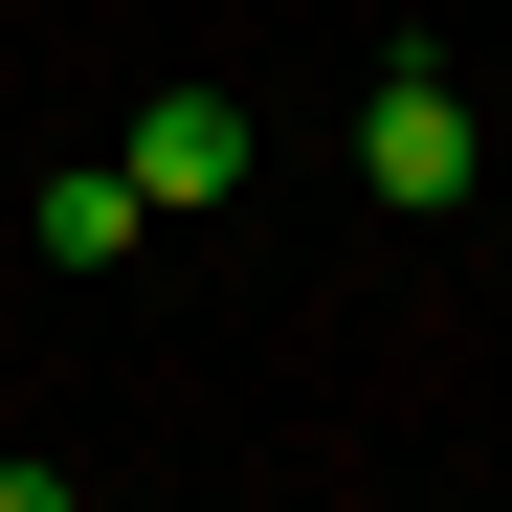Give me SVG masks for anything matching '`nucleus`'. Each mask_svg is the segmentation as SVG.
<instances>
[{"instance_id":"3","label":"nucleus","mask_w":512,"mask_h":512,"mask_svg":"<svg viewBox=\"0 0 512 512\" xmlns=\"http://www.w3.org/2000/svg\"><path fill=\"white\" fill-rule=\"evenodd\" d=\"M134 245H156V201L112 179V156H90V179H45V268H134Z\"/></svg>"},{"instance_id":"4","label":"nucleus","mask_w":512,"mask_h":512,"mask_svg":"<svg viewBox=\"0 0 512 512\" xmlns=\"http://www.w3.org/2000/svg\"><path fill=\"white\" fill-rule=\"evenodd\" d=\"M0 512H67V490H45V468H0Z\"/></svg>"},{"instance_id":"2","label":"nucleus","mask_w":512,"mask_h":512,"mask_svg":"<svg viewBox=\"0 0 512 512\" xmlns=\"http://www.w3.org/2000/svg\"><path fill=\"white\" fill-rule=\"evenodd\" d=\"M112 179H134L156 223H201V201H245V112H223V90H156V112H134V156H112Z\"/></svg>"},{"instance_id":"1","label":"nucleus","mask_w":512,"mask_h":512,"mask_svg":"<svg viewBox=\"0 0 512 512\" xmlns=\"http://www.w3.org/2000/svg\"><path fill=\"white\" fill-rule=\"evenodd\" d=\"M357 179H379L401 223H446V201L490 179V134H468V90H446V67H401V90L357 112Z\"/></svg>"}]
</instances>
